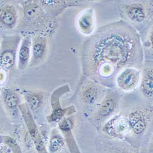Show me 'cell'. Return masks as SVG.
Masks as SVG:
<instances>
[{"mask_svg": "<svg viewBox=\"0 0 153 153\" xmlns=\"http://www.w3.org/2000/svg\"><path fill=\"white\" fill-rule=\"evenodd\" d=\"M130 44L118 35L111 34L102 39L97 43L93 56L94 62H106L104 65L113 67L121 66L128 59L130 53Z\"/></svg>", "mask_w": 153, "mask_h": 153, "instance_id": "obj_1", "label": "cell"}, {"mask_svg": "<svg viewBox=\"0 0 153 153\" xmlns=\"http://www.w3.org/2000/svg\"><path fill=\"white\" fill-rule=\"evenodd\" d=\"M17 45L14 38L4 37L0 48V69L7 71L14 66Z\"/></svg>", "mask_w": 153, "mask_h": 153, "instance_id": "obj_2", "label": "cell"}, {"mask_svg": "<svg viewBox=\"0 0 153 153\" xmlns=\"http://www.w3.org/2000/svg\"><path fill=\"white\" fill-rule=\"evenodd\" d=\"M131 130L128 120L117 116L108 121L103 127L105 134L114 138H123Z\"/></svg>", "mask_w": 153, "mask_h": 153, "instance_id": "obj_3", "label": "cell"}, {"mask_svg": "<svg viewBox=\"0 0 153 153\" xmlns=\"http://www.w3.org/2000/svg\"><path fill=\"white\" fill-rule=\"evenodd\" d=\"M129 124L131 129L137 135L143 133L147 129L150 118L145 111L139 108L134 110L129 117Z\"/></svg>", "mask_w": 153, "mask_h": 153, "instance_id": "obj_4", "label": "cell"}, {"mask_svg": "<svg viewBox=\"0 0 153 153\" xmlns=\"http://www.w3.org/2000/svg\"><path fill=\"white\" fill-rule=\"evenodd\" d=\"M139 79L138 72L133 69L124 70L117 79L118 86L125 91L132 90L138 84Z\"/></svg>", "mask_w": 153, "mask_h": 153, "instance_id": "obj_5", "label": "cell"}, {"mask_svg": "<svg viewBox=\"0 0 153 153\" xmlns=\"http://www.w3.org/2000/svg\"><path fill=\"white\" fill-rule=\"evenodd\" d=\"M59 129L65 135L66 142L69 147L71 153H81L74 139L72 130L73 128V122L69 118L62 119L59 124Z\"/></svg>", "mask_w": 153, "mask_h": 153, "instance_id": "obj_6", "label": "cell"}, {"mask_svg": "<svg viewBox=\"0 0 153 153\" xmlns=\"http://www.w3.org/2000/svg\"><path fill=\"white\" fill-rule=\"evenodd\" d=\"M17 16L14 7L4 6L0 8V23L6 28L13 27L16 23Z\"/></svg>", "mask_w": 153, "mask_h": 153, "instance_id": "obj_7", "label": "cell"}, {"mask_svg": "<svg viewBox=\"0 0 153 153\" xmlns=\"http://www.w3.org/2000/svg\"><path fill=\"white\" fill-rule=\"evenodd\" d=\"M126 13L132 21L141 22L146 17L143 7L140 4H133L127 6L126 8Z\"/></svg>", "mask_w": 153, "mask_h": 153, "instance_id": "obj_8", "label": "cell"}, {"mask_svg": "<svg viewBox=\"0 0 153 153\" xmlns=\"http://www.w3.org/2000/svg\"><path fill=\"white\" fill-rule=\"evenodd\" d=\"M30 44L31 42L29 38H25L22 43L19 53V66L20 69L26 68L29 62Z\"/></svg>", "mask_w": 153, "mask_h": 153, "instance_id": "obj_9", "label": "cell"}, {"mask_svg": "<svg viewBox=\"0 0 153 153\" xmlns=\"http://www.w3.org/2000/svg\"><path fill=\"white\" fill-rule=\"evenodd\" d=\"M152 69H146L144 72L141 83V90L143 95L147 98L152 97L153 94Z\"/></svg>", "mask_w": 153, "mask_h": 153, "instance_id": "obj_10", "label": "cell"}, {"mask_svg": "<svg viewBox=\"0 0 153 153\" xmlns=\"http://www.w3.org/2000/svg\"><path fill=\"white\" fill-rule=\"evenodd\" d=\"M116 107V103L111 98L105 99L101 104L98 111V115L100 118H106L110 116Z\"/></svg>", "mask_w": 153, "mask_h": 153, "instance_id": "obj_11", "label": "cell"}, {"mask_svg": "<svg viewBox=\"0 0 153 153\" xmlns=\"http://www.w3.org/2000/svg\"><path fill=\"white\" fill-rule=\"evenodd\" d=\"M6 105L10 109H15L19 105V99L17 94L9 89H4L3 93Z\"/></svg>", "mask_w": 153, "mask_h": 153, "instance_id": "obj_12", "label": "cell"}, {"mask_svg": "<svg viewBox=\"0 0 153 153\" xmlns=\"http://www.w3.org/2000/svg\"><path fill=\"white\" fill-rule=\"evenodd\" d=\"M66 143L64 139L60 135L54 134L51 137L48 148L51 153H56L61 151L65 146Z\"/></svg>", "mask_w": 153, "mask_h": 153, "instance_id": "obj_13", "label": "cell"}, {"mask_svg": "<svg viewBox=\"0 0 153 153\" xmlns=\"http://www.w3.org/2000/svg\"><path fill=\"white\" fill-rule=\"evenodd\" d=\"M79 26L84 32L88 33L89 31H91L93 27V17L91 12H87L80 16L79 19Z\"/></svg>", "mask_w": 153, "mask_h": 153, "instance_id": "obj_14", "label": "cell"}, {"mask_svg": "<svg viewBox=\"0 0 153 153\" xmlns=\"http://www.w3.org/2000/svg\"><path fill=\"white\" fill-rule=\"evenodd\" d=\"M46 48L45 41L42 39H36L33 46V55L35 59H41L44 55Z\"/></svg>", "mask_w": 153, "mask_h": 153, "instance_id": "obj_15", "label": "cell"}, {"mask_svg": "<svg viewBox=\"0 0 153 153\" xmlns=\"http://www.w3.org/2000/svg\"><path fill=\"white\" fill-rule=\"evenodd\" d=\"M97 98V90L94 87L88 88L83 92V100L87 104H93Z\"/></svg>", "mask_w": 153, "mask_h": 153, "instance_id": "obj_16", "label": "cell"}, {"mask_svg": "<svg viewBox=\"0 0 153 153\" xmlns=\"http://www.w3.org/2000/svg\"><path fill=\"white\" fill-rule=\"evenodd\" d=\"M25 97H26L30 107L31 109L34 110L39 107L42 102V97L40 95L30 93L25 94Z\"/></svg>", "mask_w": 153, "mask_h": 153, "instance_id": "obj_17", "label": "cell"}, {"mask_svg": "<svg viewBox=\"0 0 153 153\" xmlns=\"http://www.w3.org/2000/svg\"><path fill=\"white\" fill-rule=\"evenodd\" d=\"M39 11V7L36 4H31L27 6L25 9V14L28 19H31L34 17Z\"/></svg>", "mask_w": 153, "mask_h": 153, "instance_id": "obj_18", "label": "cell"}, {"mask_svg": "<svg viewBox=\"0 0 153 153\" xmlns=\"http://www.w3.org/2000/svg\"><path fill=\"white\" fill-rule=\"evenodd\" d=\"M122 153H130V152H122Z\"/></svg>", "mask_w": 153, "mask_h": 153, "instance_id": "obj_19", "label": "cell"}]
</instances>
